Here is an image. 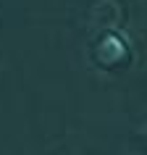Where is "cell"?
<instances>
[{
    "label": "cell",
    "instance_id": "1",
    "mask_svg": "<svg viewBox=\"0 0 147 155\" xmlns=\"http://www.w3.org/2000/svg\"><path fill=\"white\" fill-rule=\"evenodd\" d=\"M123 53H126V48L116 40L113 34L103 37V40H100V45H97V55H105V58H103V63H116V61H121Z\"/></svg>",
    "mask_w": 147,
    "mask_h": 155
}]
</instances>
